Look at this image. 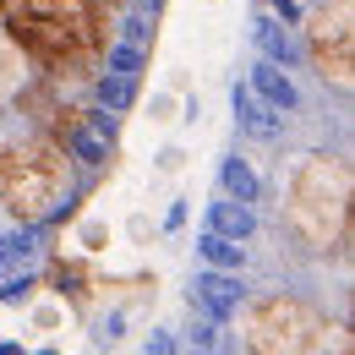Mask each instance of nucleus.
<instances>
[{
	"label": "nucleus",
	"mask_w": 355,
	"mask_h": 355,
	"mask_svg": "<svg viewBox=\"0 0 355 355\" xmlns=\"http://www.w3.org/2000/svg\"><path fill=\"white\" fill-rule=\"evenodd\" d=\"M110 142H115V137L93 132L88 121H83V126L71 132V153H77V164H104V159H110Z\"/></svg>",
	"instance_id": "obj_8"
},
{
	"label": "nucleus",
	"mask_w": 355,
	"mask_h": 355,
	"mask_svg": "<svg viewBox=\"0 0 355 355\" xmlns=\"http://www.w3.org/2000/svg\"><path fill=\"white\" fill-rule=\"evenodd\" d=\"M230 104H235V126H241L246 137H257V142H273L279 126H284V115L268 110L263 98H257L252 88H241V83H235V93H230Z\"/></svg>",
	"instance_id": "obj_3"
},
{
	"label": "nucleus",
	"mask_w": 355,
	"mask_h": 355,
	"mask_svg": "<svg viewBox=\"0 0 355 355\" xmlns=\"http://www.w3.org/2000/svg\"><path fill=\"white\" fill-rule=\"evenodd\" d=\"M252 44H257V55L263 60H273V66H306V44L295 39V28L290 22H279V17H257V28H252Z\"/></svg>",
	"instance_id": "obj_2"
},
{
	"label": "nucleus",
	"mask_w": 355,
	"mask_h": 355,
	"mask_svg": "<svg viewBox=\"0 0 355 355\" xmlns=\"http://www.w3.org/2000/svg\"><path fill=\"white\" fill-rule=\"evenodd\" d=\"M263 6H273V17H279V22H290V28L301 22V6H295V0H263Z\"/></svg>",
	"instance_id": "obj_14"
},
{
	"label": "nucleus",
	"mask_w": 355,
	"mask_h": 355,
	"mask_svg": "<svg viewBox=\"0 0 355 355\" xmlns=\"http://www.w3.org/2000/svg\"><path fill=\"white\" fill-rule=\"evenodd\" d=\"M121 328H126L121 317H104V322H98V339H110V345H115V339H121Z\"/></svg>",
	"instance_id": "obj_16"
},
{
	"label": "nucleus",
	"mask_w": 355,
	"mask_h": 355,
	"mask_svg": "<svg viewBox=\"0 0 355 355\" xmlns=\"http://www.w3.org/2000/svg\"><path fill=\"white\" fill-rule=\"evenodd\" d=\"M208 230L230 235V241H252L257 235V208L241 202V197H219V202H208Z\"/></svg>",
	"instance_id": "obj_5"
},
{
	"label": "nucleus",
	"mask_w": 355,
	"mask_h": 355,
	"mask_svg": "<svg viewBox=\"0 0 355 355\" xmlns=\"http://www.w3.org/2000/svg\"><path fill=\"white\" fill-rule=\"evenodd\" d=\"M0 268H6V235H0Z\"/></svg>",
	"instance_id": "obj_17"
},
{
	"label": "nucleus",
	"mask_w": 355,
	"mask_h": 355,
	"mask_svg": "<svg viewBox=\"0 0 355 355\" xmlns=\"http://www.w3.org/2000/svg\"><path fill=\"white\" fill-rule=\"evenodd\" d=\"M246 88L257 93L268 110H279V115H290V110L301 104V93H295V83H290V71L273 66V60H257V66H252V83H246Z\"/></svg>",
	"instance_id": "obj_4"
},
{
	"label": "nucleus",
	"mask_w": 355,
	"mask_h": 355,
	"mask_svg": "<svg viewBox=\"0 0 355 355\" xmlns=\"http://www.w3.org/2000/svg\"><path fill=\"white\" fill-rule=\"evenodd\" d=\"M170 350H175L170 334H148V355H170Z\"/></svg>",
	"instance_id": "obj_15"
},
{
	"label": "nucleus",
	"mask_w": 355,
	"mask_h": 355,
	"mask_svg": "<svg viewBox=\"0 0 355 355\" xmlns=\"http://www.w3.org/2000/svg\"><path fill=\"white\" fill-rule=\"evenodd\" d=\"M121 39L137 44V49H148V11H132V17L121 22Z\"/></svg>",
	"instance_id": "obj_12"
},
{
	"label": "nucleus",
	"mask_w": 355,
	"mask_h": 355,
	"mask_svg": "<svg viewBox=\"0 0 355 355\" xmlns=\"http://www.w3.org/2000/svg\"><path fill=\"white\" fill-rule=\"evenodd\" d=\"M219 317H208V311H197L191 306V328H186V339H191V345H197V350H214V345H219Z\"/></svg>",
	"instance_id": "obj_10"
},
{
	"label": "nucleus",
	"mask_w": 355,
	"mask_h": 355,
	"mask_svg": "<svg viewBox=\"0 0 355 355\" xmlns=\"http://www.w3.org/2000/svg\"><path fill=\"white\" fill-rule=\"evenodd\" d=\"M219 191L224 197H241V202H257L263 197V180H257V170L246 164V159H219Z\"/></svg>",
	"instance_id": "obj_6"
},
{
	"label": "nucleus",
	"mask_w": 355,
	"mask_h": 355,
	"mask_svg": "<svg viewBox=\"0 0 355 355\" xmlns=\"http://www.w3.org/2000/svg\"><path fill=\"white\" fill-rule=\"evenodd\" d=\"M246 301V290H241V273H224V268H202L197 273V284H191V306L208 311V317H219L230 322L235 311Z\"/></svg>",
	"instance_id": "obj_1"
},
{
	"label": "nucleus",
	"mask_w": 355,
	"mask_h": 355,
	"mask_svg": "<svg viewBox=\"0 0 355 355\" xmlns=\"http://www.w3.org/2000/svg\"><path fill=\"white\" fill-rule=\"evenodd\" d=\"M28 290H33V273H17V279H0V301H11V306H17V301H22Z\"/></svg>",
	"instance_id": "obj_13"
},
{
	"label": "nucleus",
	"mask_w": 355,
	"mask_h": 355,
	"mask_svg": "<svg viewBox=\"0 0 355 355\" xmlns=\"http://www.w3.org/2000/svg\"><path fill=\"white\" fill-rule=\"evenodd\" d=\"M110 71H121V77H137V71H142V49L126 44V39H115V44H110Z\"/></svg>",
	"instance_id": "obj_11"
},
{
	"label": "nucleus",
	"mask_w": 355,
	"mask_h": 355,
	"mask_svg": "<svg viewBox=\"0 0 355 355\" xmlns=\"http://www.w3.org/2000/svg\"><path fill=\"white\" fill-rule=\"evenodd\" d=\"M197 252H202V263H208V268H224V273H241V268H246V246L230 241V235H214V230H202Z\"/></svg>",
	"instance_id": "obj_7"
},
{
	"label": "nucleus",
	"mask_w": 355,
	"mask_h": 355,
	"mask_svg": "<svg viewBox=\"0 0 355 355\" xmlns=\"http://www.w3.org/2000/svg\"><path fill=\"white\" fill-rule=\"evenodd\" d=\"M132 98H137V77H121V71H104V77H98V104H104V110L121 115Z\"/></svg>",
	"instance_id": "obj_9"
}]
</instances>
